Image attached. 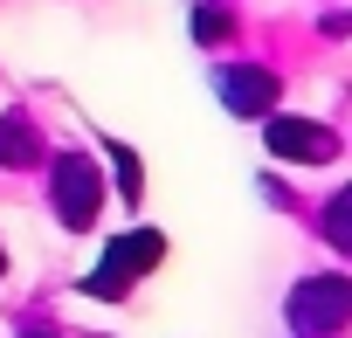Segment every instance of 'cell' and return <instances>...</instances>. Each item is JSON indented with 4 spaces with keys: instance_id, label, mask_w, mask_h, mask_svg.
<instances>
[{
    "instance_id": "cell-1",
    "label": "cell",
    "mask_w": 352,
    "mask_h": 338,
    "mask_svg": "<svg viewBox=\"0 0 352 338\" xmlns=\"http://www.w3.org/2000/svg\"><path fill=\"white\" fill-rule=\"evenodd\" d=\"M290 324L297 331H311V338H324V331H338L345 317H352V276H304L297 290H290Z\"/></svg>"
},
{
    "instance_id": "cell-2",
    "label": "cell",
    "mask_w": 352,
    "mask_h": 338,
    "mask_svg": "<svg viewBox=\"0 0 352 338\" xmlns=\"http://www.w3.org/2000/svg\"><path fill=\"white\" fill-rule=\"evenodd\" d=\"M56 214H63V228H90L97 221V207H104V180H97V159H83V152H56Z\"/></svg>"
},
{
    "instance_id": "cell-3",
    "label": "cell",
    "mask_w": 352,
    "mask_h": 338,
    "mask_svg": "<svg viewBox=\"0 0 352 338\" xmlns=\"http://www.w3.org/2000/svg\"><path fill=\"white\" fill-rule=\"evenodd\" d=\"M159 256H166V242H159L152 228H138V235H118V242H111V256L97 262V276H90L83 290H90V297H124V290H131V283H138V276H145Z\"/></svg>"
},
{
    "instance_id": "cell-4",
    "label": "cell",
    "mask_w": 352,
    "mask_h": 338,
    "mask_svg": "<svg viewBox=\"0 0 352 338\" xmlns=\"http://www.w3.org/2000/svg\"><path fill=\"white\" fill-rule=\"evenodd\" d=\"M263 131H270V152H276V159H297V166L338 159V131H324V124H311V117H270Z\"/></svg>"
},
{
    "instance_id": "cell-5",
    "label": "cell",
    "mask_w": 352,
    "mask_h": 338,
    "mask_svg": "<svg viewBox=\"0 0 352 338\" xmlns=\"http://www.w3.org/2000/svg\"><path fill=\"white\" fill-rule=\"evenodd\" d=\"M221 97H228L235 117H270L276 76H270V69H221Z\"/></svg>"
},
{
    "instance_id": "cell-6",
    "label": "cell",
    "mask_w": 352,
    "mask_h": 338,
    "mask_svg": "<svg viewBox=\"0 0 352 338\" xmlns=\"http://www.w3.org/2000/svg\"><path fill=\"white\" fill-rule=\"evenodd\" d=\"M42 152V138H35V124L21 117V111H8L0 117V166H28Z\"/></svg>"
},
{
    "instance_id": "cell-7",
    "label": "cell",
    "mask_w": 352,
    "mask_h": 338,
    "mask_svg": "<svg viewBox=\"0 0 352 338\" xmlns=\"http://www.w3.org/2000/svg\"><path fill=\"white\" fill-rule=\"evenodd\" d=\"M324 235H331V242H338V249L352 256V187H345V194L331 201V214H324Z\"/></svg>"
},
{
    "instance_id": "cell-8",
    "label": "cell",
    "mask_w": 352,
    "mask_h": 338,
    "mask_svg": "<svg viewBox=\"0 0 352 338\" xmlns=\"http://www.w3.org/2000/svg\"><path fill=\"white\" fill-rule=\"evenodd\" d=\"M111 159H118V187H124V201H138V194H145V180H138V152L111 145Z\"/></svg>"
},
{
    "instance_id": "cell-9",
    "label": "cell",
    "mask_w": 352,
    "mask_h": 338,
    "mask_svg": "<svg viewBox=\"0 0 352 338\" xmlns=\"http://www.w3.org/2000/svg\"><path fill=\"white\" fill-rule=\"evenodd\" d=\"M194 35H201V42H221V35H228V14L214 8V0H201V14H194Z\"/></svg>"
},
{
    "instance_id": "cell-10",
    "label": "cell",
    "mask_w": 352,
    "mask_h": 338,
    "mask_svg": "<svg viewBox=\"0 0 352 338\" xmlns=\"http://www.w3.org/2000/svg\"><path fill=\"white\" fill-rule=\"evenodd\" d=\"M0 269H8V249H0Z\"/></svg>"
},
{
    "instance_id": "cell-11",
    "label": "cell",
    "mask_w": 352,
    "mask_h": 338,
    "mask_svg": "<svg viewBox=\"0 0 352 338\" xmlns=\"http://www.w3.org/2000/svg\"><path fill=\"white\" fill-rule=\"evenodd\" d=\"M28 338H49V331H28Z\"/></svg>"
}]
</instances>
